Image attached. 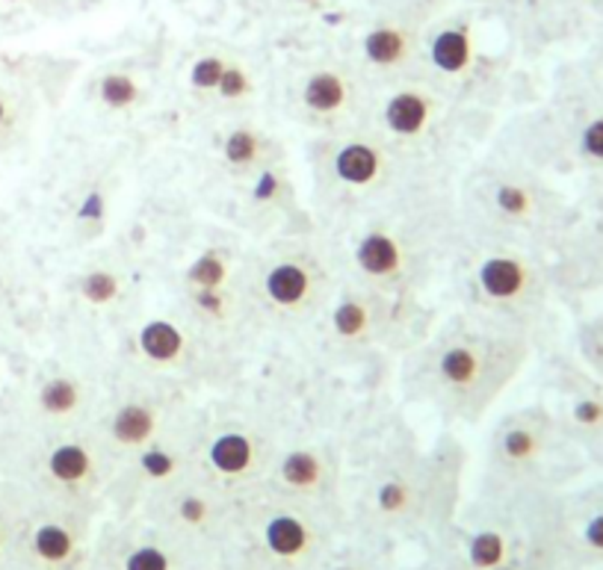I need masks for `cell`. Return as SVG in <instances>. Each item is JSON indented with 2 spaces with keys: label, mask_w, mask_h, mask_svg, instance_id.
Here are the masks:
<instances>
[{
  "label": "cell",
  "mask_w": 603,
  "mask_h": 570,
  "mask_svg": "<svg viewBox=\"0 0 603 570\" xmlns=\"http://www.w3.org/2000/svg\"><path fill=\"white\" fill-rule=\"evenodd\" d=\"M329 228L325 243L343 282L385 296L415 298L450 252L456 207L441 189L417 178Z\"/></svg>",
  "instance_id": "cell-1"
},
{
  "label": "cell",
  "mask_w": 603,
  "mask_h": 570,
  "mask_svg": "<svg viewBox=\"0 0 603 570\" xmlns=\"http://www.w3.org/2000/svg\"><path fill=\"white\" fill-rule=\"evenodd\" d=\"M515 370V334L500 316L465 311L408 352L406 387L444 417L476 423Z\"/></svg>",
  "instance_id": "cell-2"
},
{
  "label": "cell",
  "mask_w": 603,
  "mask_h": 570,
  "mask_svg": "<svg viewBox=\"0 0 603 570\" xmlns=\"http://www.w3.org/2000/svg\"><path fill=\"white\" fill-rule=\"evenodd\" d=\"M420 178V163L364 125L320 134L311 142L314 205L325 225L382 202Z\"/></svg>",
  "instance_id": "cell-3"
},
{
  "label": "cell",
  "mask_w": 603,
  "mask_h": 570,
  "mask_svg": "<svg viewBox=\"0 0 603 570\" xmlns=\"http://www.w3.org/2000/svg\"><path fill=\"white\" fill-rule=\"evenodd\" d=\"M340 282L325 237L281 239L246 264V314L272 325L311 323L323 316Z\"/></svg>",
  "instance_id": "cell-4"
},
{
  "label": "cell",
  "mask_w": 603,
  "mask_h": 570,
  "mask_svg": "<svg viewBox=\"0 0 603 570\" xmlns=\"http://www.w3.org/2000/svg\"><path fill=\"white\" fill-rule=\"evenodd\" d=\"M361 125L420 163V154L429 151L450 125V101L438 86L400 77L385 86L379 98L367 101Z\"/></svg>",
  "instance_id": "cell-5"
},
{
  "label": "cell",
  "mask_w": 603,
  "mask_h": 570,
  "mask_svg": "<svg viewBox=\"0 0 603 570\" xmlns=\"http://www.w3.org/2000/svg\"><path fill=\"white\" fill-rule=\"evenodd\" d=\"M80 429H57V432L42 429V443L33 452V473L42 479L48 491L62 500H75L95 491L104 482L107 468L116 464V459L98 441V434H86Z\"/></svg>",
  "instance_id": "cell-6"
},
{
  "label": "cell",
  "mask_w": 603,
  "mask_h": 570,
  "mask_svg": "<svg viewBox=\"0 0 603 570\" xmlns=\"http://www.w3.org/2000/svg\"><path fill=\"white\" fill-rule=\"evenodd\" d=\"M184 298L193 320L231 325L246 314V264L225 246H207L184 266Z\"/></svg>",
  "instance_id": "cell-7"
},
{
  "label": "cell",
  "mask_w": 603,
  "mask_h": 570,
  "mask_svg": "<svg viewBox=\"0 0 603 570\" xmlns=\"http://www.w3.org/2000/svg\"><path fill=\"white\" fill-rule=\"evenodd\" d=\"M364 80L347 66H317L296 83V119L320 134H334L361 125L367 112Z\"/></svg>",
  "instance_id": "cell-8"
},
{
  "label": "cell",
  "mask_w": 603,
  "mask_h": 570,
  "mask_svg": "<svg viewBox=\"0 0 603 570\" xmlns=\"http://www.w3.org/2000/svg\"><path fill=\"white\" fill-rule=\"evenodd\" d=\"M408 302L411 298L385 296L376 289L340 282L338 293L323 311L325 332L347 350H370L376 343L391 341Z\"/></svg>",
  "instance_id": "cell-9"
},
{
  "label": "cell",
  "mask_w": 603,
  "mask_h": 570,
  "mask_svg": "<svg viewBox=\"0 0 603 570\" xmlns=\"http://www.w3.org/2000/svg\"><path fill=\"white\" fill-rule=\"evenodd\" d=\"M536 289V273L521 255L506 246H488L470 261L468 266V293H474L470 311L492 316H509L521 307Z\"/></svg>",
  "instance_id": "cell-10"
},
{
  "label": "cell",
  "mask_w": 603,
  "mask_h": 570,
  "mask_svg": "<svg viewBox=\"0 0 603 570\" xmlns=\"http://www.w3.org/2000/svg\"><path fill=\"white\" fill-rule=\"evenodd\" d=\"M169 405L161 396L134 393L113 405L93 429L113 459L128 461L163 441V432L169 429Z\"/></svg>",
  "instance_id": "cell-11"
},
{
  "label": "cell",
  "mask_w": 603,
  "mask_h": 570,
  "mask_svg": "<svg viewBox=\"0 0 603 570\" xmlns=\"http://www.w3.org/2000/svg\"><path fill=\"white\" fill-rule=\"evenodd\" d=\"M93 402V384H86L77 373L57 370L33 384L27 402V420L30 429H45V432L80 429L89 420Z\"/></svg>",
  "instance_id": "cell-12"
},
{
  "label": "cell",
  "mask_w": 603,
  "mask_h": 570,
  "mask_svg": "<svg viewBox=\"0 0 603 570\" xmlns=\"http://www.w3.org/2000/svg\"><path fill=\"white\" fill-rule=\"evenodd\" d=\"M204 473L222 485H243L270 468L264 441L249 426H222L202 441L198 450Z\"/></svg>",
  "instance_id": "cell-13"
},
{
  "label": "cell",
  "mask_w": 603,
  "mask_h": 570,
  "mask_svg": "<svg viewBox=\"0 0 603 570\" xmlns=\"http://www.w3.org/2000/svg\"><path fill=\"white\" fill-rule=\"evenodd\" d=\"M136 361L154 373H184L196 364L198 334L172 316H148L134 332Z\"/></svg>",
  "instance_id": "cell-14"
},
{
  "label": "cell",
  "mask_w": 603,
  "mask_h": 570,
  "mask_svg": "<svg viewBox=\"0 0 603 570\" xmlns=\"http://www.w3.org/2000/svg\"><path fill=\"white\" fill-rule=\"evenodd\" d=\"M220 160L225 171L246 184L249 178H255L257 171L284 160V154H281V142H275L261 125L234 121L220 142Z\"/></svg>",
  "instance_id": "cell-15"
},
{
  "label": "cell",
  "mask_w": 603,
  "mask_h": 570,
  "mask_svg": "<svg viewBox=\"0 0 603 570\" xmlns=\"http://www.w3.org/2000/svg\"><path fill=\"white\" fill-rule=\"evenodd\" d=\"M80 538H77L75 523L66 518H42L21 529L18 535V550L27 559V564L36 570H66L77 559Z\"/></svg>",
  "instance_id": "cell-16"
},
{
  "label": "cell",
  "mask_w": 603,
  "mask_h": 570,
  "mask_svg": "<svg viewBox=\"0 0 603 570\" xmlns=\"http://www.w3.org/2000/svg\"><path fill=\"white\" fill-rule=\"evenodd\" d=\"M261 547L272 562L279 564H302L317 550L314 523L296 509H275L261 523Z\"/></svg>",
  "instance_id": "cell-17"
},
{
  "label": "cell",
  "mask_w": 603,
  "mask_h": 570,
  "mask_svg": "<svg viewBox=\"0 0 603 570\" xmlns=\"http://www.w3.org/2000/svg\"><path fill=\"white\" fill-rule=\"evenodd\" d=\"M272 482L288 497L311 500L323 494L332 482V461L323 450L314 446H296V450L281 452L272 464Z\"/></svg>",
  "instance_id": "cell-18"
},
{
  "label": "cell",
  "mask_w": 603,
  "mask_h": 570,
  "mask_svg": "<svg viewBox=\"0 0 603 570\" xmlns=\"http://www.w3.org/2000/svg\"><path fill=\"white\" fill-rule=\"evenodd\" d=\"M361 57L370 75L379 77L382 83H391L400 80L402 71L415 62L417 39L402 24H379L364 36Z\"/></svg>",
  "instance_id": "cell-19"
},
{
  "label": "cell",
  "mask_w": 603,
  "mask_h": 570,
  "mask_svg": "<svg viewBox=\"0 0 603 570\" xmlns=\"http://www.w3.org/2000/svg\"><path fill=\"white\" fill-rule=\"evenodd\" d=\"M476 60V42L468 24H447L429 39V62L447 83H461Z\"/></svg>",
  "instance_id": "cell-20"
},
{
  "label": "cell",
  "mask_w": 603,
  "mask_h": 570,
  "mask_svg": "<svg viewBox=\"0 0 603 570\" xmlns=\"http://www.w3.org/2000/svg\"><path fill=\"white\" fill-rule=\"evenodd\" d=\"M36 119L33 95L21 80L0 75V151H12L25 142Z\"/></svg>",
  "instance_id": "cell-21"
},
{
  "label": "cell",
  "mask_w": 603,
  "mask_h": 570,
  "mask_svg": "<svg viewBox=\"0 0 603 570\" xmlns=\"http://www.w3.org/2000/svg\"><path fill=\"white\" fill-rule=\"evenodd\" d=\"M494 452H497V459L503 464L524 468V464H529L542 452V434L536 432V426H529L527 420H509L497 432Z\"/></svg>",
  "instance_id": "cell-22"
},
{
  "label": "cell",
  "mask_w": 603,
  "mask_h": 570,
  "mask_svg": "<svg viewBox=\"0 0 603 570\" xmlns=\"http://www.w3.org/2000/svg\"><path fill=\"white\" fill-rule=\"evenodd\" d=\"M488 207H492L494 216L500 222L521 225V222H527L529 216L536 214V198H533V189L527 184L512 178H497L492 189H488Z\"/></svg>",
  "instance_id": "cell-23"
},
{
  "label": "cell",
  "mask_w": 603,
  "mask_h": 570,
  "mask_svg": "<svg viewBox=\"0 0 603 570\" xmlns=\"http://www.w3.org/2000/svg\"><path fill=\"white\" fill-rule=\"evenodd\" d=\"M231 60L228 53H202L196 60L189 62L187 69V89L189 95L202 104H213L216 101V92H220L222 80H225V71H228Z\"/></svg>",
  "instance_id": "cell-24"
},
{
  "label": "cell",
  "mask_w": 603,
  "mask_h": 570,
  "mask_svg": "<svg viewBox=\"0 0 603 570\" xmlns=\"http://www.w3.org/2000/svg\"><path fill=\"white\" fill-rule=\"evenodd\" d=\"M172 514H175V523L187 532H207V527L216 520V502L198 488L184 485L172 497Z\"/></svg>",
  "instance_id": "cell-25"
},
{
  "label": "cell",
  "mask_w": 603,
  "mask_h": 570,
  "mask_svg": "<svg viewBox=\"0 0 603 570\" xmlns=\"http://www.w3.org/2000/svg\"><path fill=\"white\" fill-rule=\"evenodd\" d=\"M95 98L101 107L113 112L134 110L139 98H143V83L139 77H134L130 71H110L98 80V89H95Z\"/></svg>",
  "instance_id": "cell-26"
},
{
  "label": "cell",
  "mask_w": 603,
  "mask_h": 570,
  "mask_svg": "<svg viewBox=\"0 0 603 570\" xmlns=\"http://www.w3.org/2000/svg\"><path fill=\"white\" fill-rule=\"evenodd\" d=\"M415 479L402 476V473H393V476H385L379 485H376L373 505L379 514L385 518H402L406 511L415 509L417 502V488L411 485Z\"/></svg>",
  "instance_id": "cell-27"
},
{
  "label": "cell",
  "mask_w": 603,
  "mask_h": 570,
  "mask_svg": "<svg viewBox=\"0 0 603 570\" xmlns=\"http://www.w3.org/2000/svg\"><path fill=\"white\" fill-rule=\"evenodd\" d=\"M80 296L93 307H110L121 296V278L110 266L89 269L80 282Z\"/></svg>",
  "instance_id": "cell-28"
},
{
  "label": "cell",
  "mask_w": 603,
  "mask_h": 570,
  "mask_svg": "<svg viewBox=\"0 0 603 570\" xmlns=\"http://www.w3.org/2000/svg\"><path fill=\"white\" fill-rule=\"evenodd\" d=\"M18 535H21V514L16 509V494L12 488H0V570L16 556Z\"/></svg>",
  "instance_id": "cell-29"
},
{
  "label": "cell",
  "mask_w": 603,
  "mask_h": 570,
  "mask_svg": "<svg viewBox=\"0 0 603 570\" xmlns=\"http://www.w3.org/2000/svg\"><path fill=\"white\" fill-rule=\"evenodd\" d=\"M125 570H172V556L161 544H139L125 556Z\"/></svg>",
  "instance_id": "cell-30"
},
{
  "label": "cell",
  "mask_w": 603,
  "mask_h": 570,
  "mask_svg": "<svg viewBox=\"0 0 603 570\" xmlns=\"http://www.w3.org/2000/svg\"><path fill=\"white\" fill-rule=\"evenodd\" d=\"M470 556H474V562L479 564V568H494V564L503 559L500 535H492V532L479 535L474 541V547H470Z\"/></svg>",
  "instance_id": "cell-31"
},
{
  "label": "cell",
  "mask_w": 603,
  "mask_h": 570,
  "mask_svg": "<svg viewBox=\"0 0 603 570\" xmlns=\"http://www.w3.org/2000/svg\"><path fill=\"white\" fill-rule=\"evenodd\" d=\"M580 148L586 154L589 160L603 163V116L592 119L580 134Z\"/></svg>",
  "instance_id": "cell-32"
},
{
  "label": "cell",
  "mask_w": 603,
  "mask_h": 570,
  "mask_svg": "<svg viewBox=\"0 0 603 570\" xmlns=\"http://www.w3.org/2000/svg\"><path fill=\"white\" fill-rule=\"evenodd\" d=\"M574 420H577L580 426H597L603 420V405L595 400H583L574 405Z\"/></svg>",
  "instance_id": "cell-33"
},
{
  "label": "cell",
  "mask_w": 603,
  "mask_h": 570,
  "mask_svg": "<svg viewBox=\"0 0 603 570\" xmlns=\"http://www.w3.org/2000/svg\"><path fill=\"white\" fill-rule=\"evenodd\" d=\"M586 544L603 553V514H595V518L586 523Z\"/></svg>",
  "instance_id": "cell-34"
},
{
  "label": "cell",
  "mask_w": 603,
  "mask_h": 570,
  "mask_svg": "<svg viewBox=\"0 0 603 570\" xmlns=\"http://www.w3.org/2000/svg\"><path fill=\"white\" fill-rule=\"evenodd\" d=\"M299 3H305V7H317V3H323V0H299Z\"/></svg>",
  "instance_id": "cell-35"
},
{
  "label": "cell",
  "mask_w": 603,
  "mask_h": 570,
  "mask_svg": "<svg viewBox=\"0 0 603 570\" xmlns=\"http://www.w3.org/2000/svg\"><path fill=\"white\" fill-rule=\"evenodd\" d=\"M338 570H356V568H338Z\"/></svg>",
  "instance_id": "cell-36"
}]
</instances>
